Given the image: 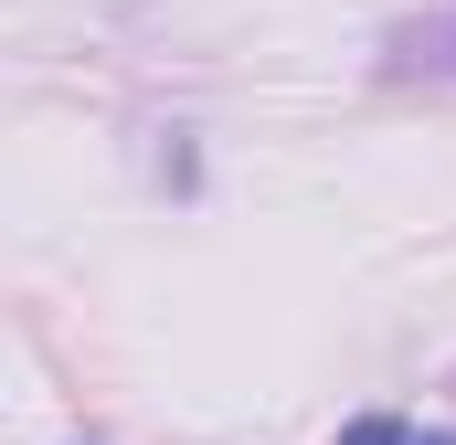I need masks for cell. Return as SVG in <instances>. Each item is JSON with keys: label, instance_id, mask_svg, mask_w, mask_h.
Instances as JSON below:
<instances>
[{"label": "cell", "instance_id": "1", "mask_svg": "<svg viewBox=\"0 0 456 445\" xmlns=\"http://www.w3.org/2000/svg\"><path fill=\"white\" fill-rule=\"evenodd\" d=\"M340 445H425V435H414V425H393V414H371V425H350Z\"/></svg>", "mask_w": 456, "mask_h": 445}]
</instances>
